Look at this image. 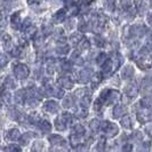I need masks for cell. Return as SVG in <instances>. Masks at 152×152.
<instances>
[{"label": "cell", "mask_w": 152, "mask_h": 152, "mask_svg": "<svg viewBox=\"0 0 152 152\" xmlns=\"http://www.w3.org/2000/svg\"><path fill=\"white\" fill-rule=\"evenodd\" d=\"M30 138H31V136H30V134H25V135H23V137H22V141H21V143H28L29 141H30Z\"/></svg>", "instance_id": "obj_20"}, {"label": "cell", "mask_w": 152, "mask_h": 152, "mask_svg": "<svg viewBox=\"0 0 152 152\" xmlns=\"http://www.w3.org/2000/svg\"><path fill=\"white\" fill-rule=\"evenodd\" d=\"M12 24L15 26V25H18V14H14L12 16Z\"/></svg>", "instance_id": "obj_19"}, {"label": "cell", "mask_w": 152, "mask_h": 152, "mask_svg": "<svg viewBox=\"0 0 152 152\" xmlns=\"http://www.w3.org/2000/svg\"><path fill=\"white\" fill-rule=\"evenodd\" d=\"M105 58H107V55H105V54H101V56H99L97 61H99V63H101V64H102V63H104L103 61H107Z\"/></svg>", "instance_id": "obj_22"}, {"label": "cell", "mask_w": 152, "mask_h": 152, "mask_svg": "<svg viewBox=\"0 0 152 152\" xmlns=\"http://www.w3.org/2000/svg\"><path fill=\"white\" fill-rule=\"evenodd\" d=\"M105 4H107V9L112 10L114 7V0H105Z\"/></svg>", "instance_id": "obj_18"}, {"label": "cell", "mask_w": 152, "mask_h": 152, "mask_svg": "<svg viewBox=\"0 0 152 152\" xmlns=\"http://www.w3.org/2000/svg\"><path fill=\"white\" fill-rule=\"evenodd\" d=\"M124 112H125V110L122 109V107H114L113 114L115 115V118H118V117H121Z\"/></svg>", "instance_id": "obj_13"}, {"label": "cell", "mask_w": 152, "mask_h": 152, "mask_svg": "<svg viewBox=\"0 0 152 152\" xmlns=\"http://www.w3.org/2000/svg\"><path fill=\"white\" fill-rule=\"evenodd\" d=\"M142 104H143L145 107H149L151 105V101H150V99H142Z\"/></svg>", "instance_id": "obj_21"}, {"label": "cell", "mask_w": 152, "mask_h": 152, "mask_svg": "<svg viewBox=\"0 0 152 152\" xmlns=\"http://www.w3.org/2000/svg\"><path fill=\"white\" fill-rule=\"evenodd\" d=\"M126 94L130 96V97H133V96H135L137 94V88L134 86V85H129L127 88H126Z\"/></svg>", "instance_id": "obj_6"}, {"label": "cell", "mask_w": 152, "mask_h": 152, "mask_svg": "<svg viewBox=\"0 0 152 152\" xmlns=\"http://www.w3.org/2000/svg\"><path fill=\"white\" fill-rule=\"evenodd\" d=\"M64 15H65V10L61 9V10H58V12L55 14V16H54V20H55L56 22H61V21H63V20H64Z\"/></svg>", "instance_id": "obj_9"}, {"label": "cell", "mask_w": 152, "mask_h": 152, "mask_svg": "<svg viewBox=\"0 0 152 152\" xmlns=\"http://www.w3.org/2000/svg\"><path fill=\"white\" fill-rule=\"evenodd\" d=\"M72 104H73V101H72L71 97H66V99H64V102H63V105H64V107H71Z\"/></svg>", "instance_id": "obj_17"}, {"label": "cell", "mask_w": 152, "mask_h": 152, "mask_svg": "<svg viewBox=\"0 0 152 152\" xmlns=\"http://www.w3.org/2000/svg\"><path fill=\"white\" fill-rule=\"evenodd\" d=\"M49 141L53 143L54 145H64L65 144V141L58 135H54V136L49 137Z\"/></svg>", "instance_id": "obj_4"}, {"label": "cell", "mask_w": 152, "mask_h": 152, "mask_svg": "<svg viewBox=\"0 0 152 152\" xmlns=\"http://www.w3.org/2000/svg\"><path fill=\"white\" fill-rule=\"evenodd\" d=\"M80 79H81L83 83L88 81V80L91 79V71H89V70H84V71H81V73H80Z\"/></svg>", "instance_id": "obj_7"}, {"label": "cell", "mask_w": 152, "mask_h": 152, "mask_svg": "<svg viewBox=\"0 0 152 152\" xmlns=\"http://www.w3.org/2000/svg\"><path fill=\"white\" fill-rule=\"evenodd\" d=\"M15 75L20 79H24L29 75V68L24 64H17L15 66Z\"/></svg>", "instance_id": "obj_1"}, {"label": "cell", "mask_w": 152, "mask_h": 152, "mask_svg": "<svg viewBox=\"0 0 152 152\" xmlns=\"http://www.w3.org/2000/svg\"><path fill=\"white\" fill-rule=\"evenodd\" d=\"M148 21H149L150 24H152V14H150V15L148 16Z\"/></svg>", "instance_id": "obj_23"}, {"label": "cell", "mask_w": 152, "mask_h": 152, "mask_svg": "<svg viewBox=\"0 0 152 152\" xmlns=\"http://www.w3.org/2000/svg\"><path fill=\"white\" fill-rule=\"evenodd\" d=\"M134 75V71H133V68H130V66H126V68L124 69V71H122V77L124 78H130V77Z\"/></svg>", "instance_id": "obj_8"}, {"label": "cell", "mask_w": 152, "mask_h": 152, "mask_svg": "<svg viewBox=\"0 0 152 152\" xmlns=\"http://www.w3.org/2000/svg\"><path fill=\"white\" fill-rule=\"evenodd\" d=\"M44 109L47 110V111H49V112H55L57 110V104L55 102H53V101H48V102H46L45 104H44Z\"/></svg>", "instance_id": "obj_3"}, {"label": "cell", "mask_w": 152, "mask_h": 152, "mask_svg": "<svg viewBox=\"0 0 152 152\" xmlns=\"http://www.w3.org/2000/svg\"><path fill=\"white\" fill-rule=\"evenodd\" d=\"M85 133V128L80 125H77L73 127V134H77V135H83Z\"/></svg>", "instance_id": "obj_11"}, {"label": "cell", "mask_w": 152, "mask_h": 152, "mask_svg": "<svg viewBox=\"0 0 152 152\" xmlns=\"http://www.w3.org/2000/svg\"><path fill=\"white\" fill-rule=\"evenodd\" d=\"M20 137V132L17 129H12L8 132L7 134V138L8 140H12V141H14V140H17Z\"/></svg>", "instance_id": "obj_5"}, {"label": "cell", "mask_w": 152, "mask_h": 152, "mask_svg": "<svg viewBox=\"0 0 152 152\" xmlns=\"http://www.w3.org/2000/svg\"><path fill=\"white\" fill-rule=\"evenodd\" d=\"M149 40H150V41L152 42V32L150 33V34H149Z\"/></svg>", "instance_id": "obj_24"}, {"label": "cell", "mask_w": 152, "mask_h": 152, "mask_svg": "<svg viewBox=\"0 0 152 152\" xmlns=\"http://www.w3.org/2000/svg\"><path fill=\"white\" fill-rule=\"evenodd\" d=\"M104 129L109 134V136H114L118 133V127L115 125H113V124H110V122H105Z\"/></svg>", "instance_id": "obj_2"}, {"label": "cell", "mask_w": 152, "mask_h": 152, "mask_svg": "<svg viewBox=\"0 0 152 152\" xmlns=\"http://www.w3.org/2000/svg\"><path fill=\"white\" fill-rule=\"evenodd\" d=\"M56 52H57L58 54H63V55H64V54H66L69 52V47H68V46H64V47H58V48L56 49Z\"/></svg>", "instance_id": "obj_16"}, {"label": "cell", "mask_w": 152, "mask_h": 152, "mask_svg": "<svg viewBox=\"0 0 152 152\" xmlns=\"http://www.w3.org/2000/svg\"><path fill=\"white\" fill-rule=\"evenodd\" d=\"M101 125H102V124H101L99 120H93L91 124V128L93 130H97L101 128Z\"/></svg>", "instance_id": "obj_14"}, {"label": "cell", "mask_w": 152, "mask_h": 152, "mask_svg": "<svg viewBox=\"0 0 152 152\" xmlns=\"http://www.w3.org/2000/svg\"><path fill=\"white\" fill-rule=\"evenodd\" d=\"M121 125L126 128H129L130 127V119L129 117H124L121 119Z\"/></svg>", "instance_id": "obj_15"}, {"label": "cell", "mask_w": 152, "mask_h": 152, "mask_svg": "<svg viewBox=\"0 0 152 152\" xmlns=\"http://www.w3.org/2000/svg\"><path fill=\"white\" fill-rule=\"evenodd\" d=\"M40 128L42 129V132H45V133H48L49 130H50V125L48 124L47 121H41L40 122Z\"/></svg>", "instance_id": "obj_12"}, {"label": "cell", "mask_w": 152, "mask_h": 152, "mask_svg": "<svg viewBox=\"0 0 152 152\" xmlns=\"http://www.w3.org/2000/svg\"><path fill=\"white\" fill-rule=\"evenodd\" d=\"M81 34H79V33H76V34H73L72 37H71V41H72V44H75V45H78V44H80V41H81Z\"/></svg>", "instance_id": "obj_10"}]
</instances>
